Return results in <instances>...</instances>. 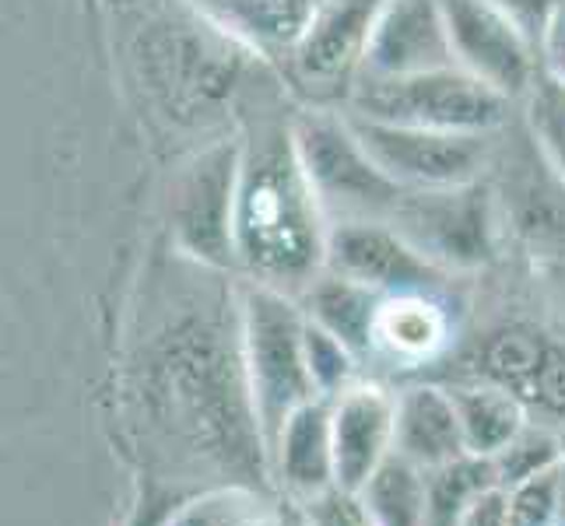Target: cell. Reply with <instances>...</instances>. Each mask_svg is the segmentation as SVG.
<instances>
[{"label":"cell","instance_id":"1","mask_svg":"<svg viewBox=\"0 0 565 526\" xmlns=\"http://www.w3.org/2000/svg\"><path fill=\"white\" fill-rule=\"evenodd\" d=\"M222 305L177 291L130 351L124 400L134 432L159 446V457H172V466L211 463L257 489L246 471L253 460L267 463V446L243 365L239 302L228 320Z\"/></svg>","mask_w":565,"mask_h":526},{"label":"cell","instance_id":"2","mask_svg":"<svg viewBox=\"0 0 565 526\" xmlns=\"http://www.w3.org/2000/svg\"><path fill=\"white\" fill-rule=\"evenodd\" d=\"M239 175H236V270L246 281L302 296L327 270L330 218L313 190L296 144V116L257 99L239 106Z\"/></svg>","mask_w":565,"mask_h":526},{"label":"cell","instance_id":"3","mask_svg":"<svg viewBox=\"0 0 565 526\" xmlns=\"http://www.w3.org/2000/svg\"><path fill=\"white\" fill-rule=\"evenodd\" d=\"M130 61L141 85L172 124H204L218 106L239 112L249 61H260L239 39L218 29L190 0L141 11L130 39Z\"/></svg>","mask_w":565,"mask_h":526},{"label":"cell","instance_id":"4","mask_svg":"<svg viewBox=\"0 0 565 526\" xmlns=\"http://www.w3.org/2000/svg\"><path fill=\"white\" fill-rule=\"evenodd\" d=\"M239 341L249 379L253 411L267 446L281 436L285 421L317 394L306 365V313L296 296L246 281L239 291Z\"/></svg>","mask_w":565,"mask_h":526},{"label":"cell","instance_id":"5","mask_svg":"<svg viewBox=\"0 0 565 526\" xmlns=\"http://www.w3.org/2000/svg\"><path fill=\"white\" fill-rule=\"evenodd\" d=\"M348 112L397 127L495 133L510 124L513 103L463 67H439L401 77L362 74L348 99Z\"/></svg>","mask_w":565,"mask_h":526},{"label":"cell","instance_id":"6","mask_svg":"<svg viewBox=\"0 0 565 526\" xmlns=\"http://www.w3.org/2000/svg\"><path fill=\"white\" fill-rule=\"evenodd\" d=\"M489 186L499 222L534 260L565 264V175L541 151L523 116L495 130Z\"/></svg>","mask_w":565,"mask_h":526},{"label":"cell","instance_id":"7","mask_svg":"<svg viewBox=\"0 0 565 526\" xmlns=\"http://www.w3.org/2000/svg\"><path fill=\"white\" fill-rule=\"evenodd\" d=\"M296 144L313 180L317 197L334 222H390L404 186L386 175L383 165L359 141L355 127L338 109L296 112Z\"/></svg>","mask_w":565,"mask_h":526},{"label":"cell","instance_id":"8","mask_svg":"<svg viewBox=\"0 0 565 526\" xmlns=\"http://www.w3.org/2000/svg\"><path fill=\"white\" fill-rule=\"evenodd\" d=\"M386 0H320L306 32L281 61L285 77L313 109L348 106Z\"/></svg>","mask_w":565,"mask_h":526},{"label":"cell","instance_id":"9","mask_svg":"<svg viewBox=\"0 0 565 526\" xmlns=\"http://www.w3.org/2000/svg\"><path fill=\"white\" fill-rule=\"evenodd\" d=\"M390 225L450 275L484 267L495 257L499 211L489 180L443 190H407L397 211L390 214Z\"/></svg>","mask_w":565,"mask_h":526},{"label":"cell","instance_id":"10","mask_svg":"<svg viewBox=\"0 0 565 526\" xmlns=\"http://www.w3.org/2000/svg\"><path fill=\"white\" fill-rule=\"evenodd\" d=\"M236 175L239 141H214L190 159L172 186V243L207 270H236Z\"/></svg>","mask_w":565,"mask_h":526},{"label":"cell","instance_id":"11","mask_svg":"<svg viewBox=\"0 0 565 526\" xmlns=\"http://www.w3.org/2000/svg\"><path fill=\"white\" fill-rule=\"evenodd\" d=\"M355 127L359 141L383 165L386 175L404 190H443L478 183L489 175L492 138L495 133H457V130H425V127H397L365 120V116L344 112Z\"/></svg>","mask_w":565,"mask_h":526},{"label":"cell","instance_id":"12","mask_svg":"<svg viewBox=\"0 0 565 526\" xmlns=\"http://www.w3.org/2000/svg\"><path fill=\"white\" fill-rule=\"evenodd\" d=\"M454 61L502 99L523 103L541 71V50L492 0H443Z\"/></svg>","mask_w":565,"mask_h":526},{"label":"cell","instance_id":"13","mask_svg":"<svg viewBox=\"0 0 565 526\" xmlns=\"http://www.w3.org/2000/svg\"><path fill=\"white\" fill-rule=\"evenodd\" d=\"M327 270L373 288L380 296H436L450 278V270L418 253L390 222L330 225Z\"/></svg>","mask_w":565,"mask_h":526},{"label":"cell","instance_id":"14","mask_svg":"<svg viewBox=\"0 0 565 526\" xmlns=\"http://www.w3.org/2000/svg\"><path fill=\"white\" fill-rule=\"evenodd\" d=\"M439 67H457L443 0H386L362 74L401 77Z\"/></svg>","mask_w":565,"mask_h":526},{"label":"cell","instance_id":"15","mask_svg":"<svg viewBox=\"0 0 565 526\" xmlns=\"http://www.w3.org/2000/svg\"><path fill=\"white\" fill-rule=\"evenodd\" d=\"M510 389L523 407L565 415V347L552 344L534 330L505 326L484 341L475 376Z\"/></svg>","mask_w":565,"mask_h":526},{"label":"cell","instance_id":"16","mask_svg":"<svg viewBox=\"0 0 565 526\" xmlns=\"http://www.w3.org/2000/svg\"><path fill=\"white\" fill-rule=\"evenodd\" d=\"M394 411L397 400L373 383H355L330 400L334 477L341 489L359 492L365 477L394 453Z\"/></svg>","mask_w":565,"mask_h":526},{"label":"cell","instance_id":"17","mask_svg":"<svg viewBox=\"0 0 565 526\" xmlns=\"http://www.w3.org/2000/svg\"><path fill=\"white\" fill-rule=\"evenodd\" d=\"M270 474L291 502L313 498L334 477V436H330V400L313 397L302 404L270 446Z\"/></svg>","mask_w":565,"mask_h":526},{"label":"cell","instance_id":"18","mask_svg":"<svg viewBox=\"0 0 565 526\" xmlns=\"http://www.w3.org/2000/svg\"><path fill=\"white\" fill-rule=\"evenodd\" d=\"M394 450L418 463L422 471L450 463L467 453L460 415L446 386L418 383L394 397Z\"/></svg>","mask_w":565,"mask_h":526},{"label":"cell","instance_id":"19","mask_svg":"<svg viewBox=\"0 0 565 526\" xmlns=\"http://www.w3.org/2000/svg\"><path fill=\"white\" fill-rule=\"evenodd\" d=\"M190 4L260 61L281 64L299 43L320 0H190Z\"/></svg>","mask_w":565,"mask_h":526},{"label":"cell","instance_id":"20","mask_svg":"<svg viewBox=\"0 0 565 526\" xmlns=\"http://www.w3.org/2000/svg\"><path fill=\"white\" fill-rule=\"evenodd\" d=\"M383 299L386 296H380V291L348 281L341 275H330V270H323L299 296L302 313L330 330L338 341H344L359 358L376 347V320Z\"/></svg>","mask_w":565,"mask_h":526},{"label":"cell","instance_id":"21","mask_svg":"<svg viewBox=\"0 0 565 526\" xmlns=\"http://www.w3.org/2000/svg\"><path fill=\"white\" fill-rule=\"evenodd\" d=\"M460 415L463 446L475 457H495L523 425H527V407L510 389L484 379H467L446 386Z\"/></svg>","mask_w":565,"mask_h":526},{"label":"cell","instance_id":"22","mask_svg":"<svg viewBox=\"0 0 565 526\" xmlns=\"http://www.w3.org/2000/svg\"><path fill=\"white\" fill-rule=\"evenodd\" d=\"M359 495L380 526H425L428 519L425 471L397 450L365 477Z\"/></svg>","mask_w":565,"mask_h":526},{"label":"cell","instance_id":"23","mask_svg":"<svg viewBox=\"0 0 565 526\" xmlns=\"http://www.w3.org/2000/svg\"><path fill=\"white\" fill-rule=\"evenodd\" d=\"M489 489H495V471L489 457L463 453L450 463L428 466L425 471V492H428L425 526H457L467 505Z\"/></svg>","mask_w":565,"mask_h":526},{"label":"cell","instance_id":"24","mask_svg":"<svg viewBox=\"0 0 565 526\" xmlns=\"http://www.w3.org/2000/svg\"><path fill=\"white\" fill-rule=\"evenodd\" d=\"M267 509H275V505H267L260 489H249V484H214V489L204 492H186L162 526H243L264 516Z\"/></svg>","mask_w":565,"mask_h":526},{"label":"cell","instance_id":"25","mask_svg":"<svg viewBox=\"0 0 565 526\" xmlns=\"http://www.w3.org/2000/svg\"><path fill=\"white\" fill-rule=\"evenodd\" d=\"M443 341V320L433 296H386L376 320V344L407 355H428Z\"/></svg>","mask_w":565,"mask_h":526},{"label":"cell","instance_id":"26","mask_svg":"<svg viewBox=\"0 0 565 526\" xmlns=\"http://www.w3.org/2000/svg\"><path fill=\"white\" fill-rule=\"evenodd\" d=\"M492 460V471H495V484L505 492L520 489L541 474L555 471V466L565 463V446L562 439L544 425H523L520 432L502 446V450Z\"/></svg>","mask_w":565,"mask_h":526},{"label":"cell","instance_id":"27","mask_svg":"<svg viewBox=\"0 0 565 526\" xmlns=\"http://www.w3.org/2000/svg\"><path fill=\"white\" fill-rule=\"evenodd\" d=\"M523 120H527L541 151L565 175V82H558L544 64L534 77L527 99H523Z\"/></svg>","mask_w":565,"mask_h":526},{"label":"cell","instance_id":"28","mask_svg":"<svg viewBox=\"0 0 565 526\" xmlns=\"http://www.w3.org/2000/svg\"><path fill=\"white\" fill-rule=\"evenodd\" d=\"M306 365H309V376H313L317 394L327 400H334L348 386H355L359 355L309 316H306Z\"/></svg>","mask_w":565,"mask_h":526},{"label":"cell","instance_id":"29","mask_svg":"<svg viewBox=\"0 0 565 526\" xmlns=\"http://www.w3.org/2000/svg\"><path fill=\"white\" fill-rule=\"evenodd\" d=\"M565 502V463L510 492V523L505 526H555Z\"/></svg>","mask_w":565,"mask_h":526},{"label":"cell","instance_id":"30","mask_svg":"<svg viewBox=\"0 0 565 526\" xmlns=\"http://www.w3.org/2000/svg\"><path fill=\"white\" fill-rule=\"evenodd\" d=\"M291 505H296V513L306 526H380L373 513L365 509L362 495L352 489H341V484H330L320 495Z\"/></svg>","mask_w":565,"mask_h":526},{"label":"cell","instance_id":"31","mask_svg":"<svg viewBox=\"0 0 565 526\" xmlns=\"http://www.w3.org/2000/svg\"><path fill=\"white\" fill-rule=\"evenodd\" d=\"M183 495H186L183 489H172V484H166V481L148 477L141 484L138 502H134V509H130V516H127L124 526H162L166 516L177 509V502Z\"/></svg>","mask_w":565,"mask_h":526},{"label":"cell","instance_id":"32","mask_svg":"<svg viewBox=\"0 0 565 526\" xmlns=\"http://www.w3.org/2000/svg\"><path fill=\"white\" fill-rule=\"evenodd\" d=\"M492 4H499L541 46V35H544V29H548L552 14L562 0H492Z\"/></svg>","mask_w":565,"mask_h":526},{"label":"cell","instance_id":"33","mask_svg":"<svg viewBox=\"0 0 565 526\" xmlns=\"http://www.w3.org/2000/svg\"><path fill=\"white\" fill-rule=\"evenodd\" d=\"M505 523H510V492L495 484V489L481 492L467 505L457 526H505Z\"/></svg>","mask_w":565,"mask_h":526},{"label":"cell","instance_id":"34","mask_svg":"<svg viewBox=\"0 0 565 526\" xmlns=\"http://www.w3.org/2000/svg\"><path fill=\"white\" fill-rule=\"evenodd\" d=\"M541 64L548 67L558 82H565V0L555 8L548 29L541 35Z\"/></svg>","mask_w":565,"mask_h":526},{"label":"cell","instance_id":"35","mask_svg":"<svg viewBox=\"0 0 565 526\" xmlns=\"http://www.w3.org/2000/svg\"><path fill=\"white\" fill-rule=\"evenodd\" d=\"M243 526H288V519H285V513H281V509H267L264 516L249 519V523H243Z\"/></svg>","mask_w":565,"mask_h":526},{"label":"cell","instance_id":"36","mask_svg":"<svg viewBox=\"0 0 565 526\" xmlns=\"http://www.w3.org/2000/svg\"><path fill=\"white\" fill-rule=\"evenodd\" d=\"M285 519H288V526H302V523H299V516H296V513H288V516H285Z\"/></svg>","mask_w":565,"mask_h":526}]
</instances>
